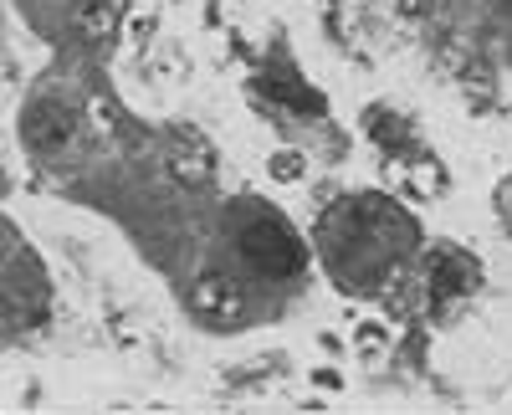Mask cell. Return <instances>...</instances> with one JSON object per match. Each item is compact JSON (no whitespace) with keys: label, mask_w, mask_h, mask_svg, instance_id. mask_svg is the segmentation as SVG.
Segmentation results:
<instances>
[{"label":"cell","mask_w":512,"mask_h":415,"mask_svg":"<svg viewBox=\"0 0 512 415\" xmlns=\"http://www.w3.org/2000/svg\"><path fill=\"white\" fill-rule=\"evenodd\" d=\"M231 231H236V246H241V257L256 277H267V282H287L303 272L308 262V246L303 236H297L267 200H236V211H231Z\"/></svg>","instance_id":"cell-1"},{"label":"cell","mask_w":512,"mask_h":415,"mask_svg":"<svg viewBox=\"0 0 512 415\" xmlns=\"http://www.w3.org/2000/svg\"><path fill=\"white\" fill-rule=\"evenodd\" d=\"M77 134V113L57 98H31L26 103V118H21V139L31 154H57L62 144H72Z\"/></svg>","instance_id":"cell-2"},{"label":"cell","mask_w":512,"mask_h":415,"mask_svg":"<svg viewBox=\"0 0 512 415\" xmlns=\"http://www.w3.org/2000/svg\"><path fill=\"white\" fill-rule=\"evenodd\" d=\"M431 287H436V298L446 303V298H466L477 287V262L466 257V252H436L431 257Z\"/></svg>","instance_id":"cell-3"},{"label":"cell","mask_w":512,"mask_h":415,"mask_svg":"<svg viewBox=\"0 0 512 415\" xmlns=\"http://www.w3.org/2000/svg\"><path fill=\"white\" fill-rule=\"evenodd\" d=\"M256 88H262L272 103H282V108H297V113H328V98L323 93H313L308 82H297V77H282V72H262L256 77Z\"/></svg>","instance_id":"cell-4"},{"label":"cell","mask_w":512,"mask_h":415,"mask_svg":"<svg viewBox=\"0 0 512 415\" xmlns=\"http://www.w3.org/2000/svg\"><path fill=\"white\" fill-rule=\"evenodd\" d=\"M195 313H205V318H231L236 308H241V293H236V282L231 277H221V272H205L200 282H195Z\"/></svg>","instance_id":"cell-5"},{"label":"cell","mask_w":512,"mask_h":415,"mask_svg":"<svg viewBox=\"0 0 512 415\" xmlns=\"http://www.w3.org/2000/svg\"><path fill=\"white\" fill-rule=\"evenodd\" d=\"M169 175H175L180 185H190V190H200V185H210V154L205 149H169Z\"/></svg>","instance_id":"cell-6"},{"label":"cell","mask_w":512,"mask_h":415,"mask_svg":"<svg viewBox=\"0 0 512 415\" xmlns=\"http://www.w3.org/2000/svg\"><path fill=\"white\" fill-rule=\"evenodd\" d=\"M267 175H272L277 185H297V180L308 175V159L297 154V149H277V154L267 159Z\"/></svg>","instance_id":"cell-7"},{"label":"cell","mask_w":512,"mask_h":415,"mask_svg":"<svg viewBox=\"0 0 512 415\" xmlns=\"http://www.w3.org/2000/svg\"><path fill=\"white\" fill-rule=\"evenodd\" d=\"M364 134H374L384 149H395L400 144V129H395V118L384 113V108H374V113H364Z\"/></svg>","instance_id":"cell-8"},{"label":"cell","mask_w":512,"mask_h":415,"mask_svg":"<svg viewBox=\"0 0 512 415\" xmlns=\"http://www.w3.org/2000/svg\"><path fill=\"white\" fill-rule=\"evenodd\" d=\"M384 344H390L384 323H359V334H354V349L359 354H384Z\"/></svg>","instance_id":"cell-9"},{"label":"cell","mask_w":512,"mask_h":415,"mask_svg":"<svg viewBox=\"0 0 512 415\" xmlns=\"http://www.w3.org/2000/svg\"><path fill=\"white\" fill-rule=\"evenodd\" d=\"M313 385L318 390H344V375H338V369H313Z\"/></svg>","instance_id":"cell-10"},{"label":"cell","mask_w":512,"mask_h":415,"mask_svg":"<svg viewBox=\"0 0 512 415\" xmlns=\"http://www.w3.org/2000/svg\"><path fill=\"white\" fill-rule=\"evenodd\" d=\"M400 11H405V16H431L436 0H400Z\"/></svg>","instance_id":"cell-11"}]
</instances>
